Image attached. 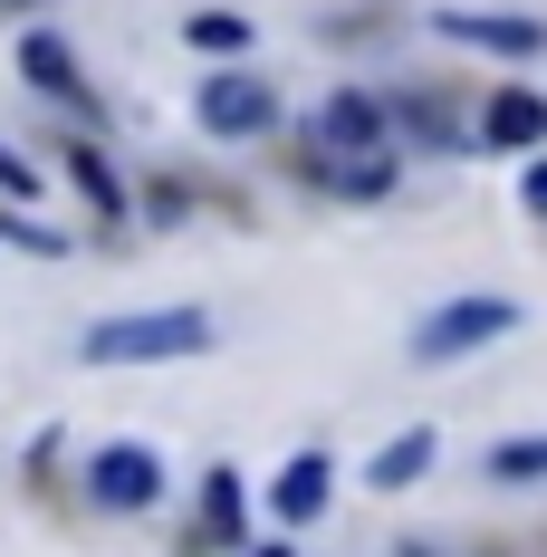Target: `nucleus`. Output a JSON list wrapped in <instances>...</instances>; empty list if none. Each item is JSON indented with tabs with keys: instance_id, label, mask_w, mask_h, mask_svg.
<instances>
[{
	"instance_id": "nucleus-1",
	"label": "nucleus",
	"mask_w": 547,
	"mask_h": 557,
	"mask_svg": "<svg viewBox=\"0 0 547 557\" xmlns=\"http://www.w3.org/2000/svg\"><path fill=\"white\" fill-rule=\"evenodd\" d=\"M221 346L212 308H115L77 327V366H192Z\"/></svg>"
},
{
	"instance_id": "nucleus-2",
	"label": "nucleus",
	"mask_w": 547,
	"mask_h": 557,
	"mask_svg": "<svg viewBox=\"0 0 547 557\" xmlns=\"http://www.w3.org/2000/svg\"><path fill=\"white\" fill-rule=\"evenodd\" d=\"M519 327H529V308L509 288H461V298H442L433 318L413 327V366H461V356H481V346H499Z\"/></svg>"
},
{
	"instance_id": "nucleus-3",
	"label": "nucleus",
	"mask_w": 547,
	"mask_h": 557,
	"mask_svg": "<svg viewBox=\"0 0 547 557\" xmlns=\"http://www.w3.org/2000/svg\"><path fill=\"white\" fill-rule=\"evenodd\" d=\"M192 125L221 135V145H250V135L278 125V87L260 77V67H212V77L192 87Z\"/></svg>"
},
{
	"instance_id": "nucleus-4",
	"label": "nucleus",
	"mask_w": 547,
	"mask_h": 557,
	"mask_svg": "<svg viewBox=\"0 0 547 557\" xmlns=\"http://www.w3.org/2000/svg\"><path fill=\"white\" fill-rule=\"evenodd\" d=\"M308 135H318V154H394L403 145L394 97H375V87H327L318 115H308Z\"/></svg>"
},
{
	"instance_id": "nucleus-5",
	"label": "nucleus",
	"mask_w": 547,
	"mask_h": 557,
	"mask_svg": "<svg viewBox=\"0 0 547 557\" xmlns=\"http://www.w3.org/2000/svg\"><path fill=\"white\" fill-rule=\"evenodd\" d=\"M87 500L115 509V519L154 509V500H164V451H154V443H107L97 461H87Z\"/></svg>"
},
{
	"instance_id": "nucleus-6",
	"label": "nucleus",
	"mask_w": 547,
	"mask_h": 557,
	"mask_svg": "<svg viewBox=\"0 0 547 557\" xmlns=\"http://www.w3.org/2000/svg\"><path fill=\"white\" fill-rule=\"evenodd\" d=\"M433 39L481 58H547V20H519V10H433Z\"/></svg>"
},
{
	"instance_id": "nucleus-7",
	"label": "nucleus",
	"mask_w": 547,
	"mask_h": 557,
	"mask_svg": "<svg viewBox=\"0 0 547 557\" xmlns=\"http://www.w3.org/2000/svg\"><path fill=\"white\" fill-rule=\"evenodd\" d=\"M327 500H336V451H288L278 461V481H270V519L278 529H318L327 519Z\"/></svg>"
},
{
	"instance_id": "nucleus-8",
	"label": "nucleus",
	"mask_w": 547,
	"mask_h": 557,
	"mask_svg": "<svg viewBox=\"0 0 547 557\" xmlns=\"http://www.w3.org/2000/svg\"><path fill=\"white\" fill-rule=\"evenodd\" d=\"M20 77H29L39 97H67L77 115H97V97H87V67H77V49H67L58 29H29V39H20Z\"/></svg>"
},
{
	"instance_id": "nucleus-9",
	"label": "nucleus",
	"mask_w": 547,
	"mask_h": 557,
	"mask_svg": "<svg viewBox=\"0 0 547 557\" xmlns=\"http://www.w3.org/2000/svg\"><path fill=\"white\" fill-rule=\"evenodd\" d=\"M481 145L490 154H538L547 145V97L538 87H499L490 107H481Z\"/></svg>"
},
{
	"instance_id": "nucleus-10",
	"label": "nucleus",
	"mask_w": 547,
	"mask_h": 557,
	"mask_svg": "<svg viewBox=\"0 0 547 557\" xmlns=\"http://www.w3.org/2000/svg\"><path fill=\"white\" fill-rule=\"evenodd\" d=\"M433 451H442V433H433V423H403L394 443H375V461H365V481H375V491H413V481L433 471Z\"/></svg>"
},
{
	"instance_id": "nucleus-11",
	"label": "nucleus",
	"mask_w": 547,
	"mask_h": 557,
	"mask_svg": "<svg viewBox=\"0 0 547 557\" xmlns=\"http://www.w3.org/2000/svg\"><path fill=\"white\" fill-rule=\"evenodd\" d=\"M394 125H403L423 154H461V115L442 107L433 87H403V97H394Z\"/></svg>"
},
{
	"instance_id": "nucleus-12",
	"label": "nucleus",
	"mask_w": 547,
	"mask_h": 557,
	"mask_svg": "<svg viewBox=\"0 0 547 557\" xmlns=\"http://www.w3.org/2000/svg\"><path fill=\"white\" fill-rule=\"evenodd\" d=\"M240 529H250V491H240V471H231V461H212V471H202V539L240 548Z\"/></svg>"
},
{
	"instance_id": "nucleus-13",
	"label": "nucleus",
	"mask_w": 547,
	"mask_h": 557,
	"mask_svg": "<svg viewBox=\"0 0 547 557\" xmlns=\"http://www.w3.org/2000/svg\"><path fill=\"white\" fill-rule=\"evenodd\" d=\"M67 183L87 193V212H97V222H125V183L107 173V154H97V145H67Z\"/></svg>"
},
{
	"instance_id": "nucleus-14",
	"label": "nucleus",
	"mask_w": 547,
	"mask_h": 557,
	"mask_svg": "<svg viewBox=\"0 0 547 557\" xmlns=\"http://www.w3.org/2000/svg\"><path fill=\"white\" fill-rule=\"evenodd\" d=\"M490 481H499V491L547 481V433H499V443H490Z\"/></svg>"
},
{
	"instance_id": "nucleus-15",
	"label": "nucleus",
	"mask_w": 547,
	"mask_h": 557,
	"mask_svg": "<svg viewBox=\"0 0 547 557\" xmlns=\"http://www.w3.org/2000/svg\"><path fill=\"white\" fill-rule=\"evenodd\" d=\"M183 39H192V49H212V58H240V49H250V20H240V10H192V20H183Z\"/></svg>"
},
{
	"instance_id": "nucleus-16",
	"label": "nucleus",
	"mask_w": 547,
	"mask_h": 557,
	"mask_svg": "<svg viewBox=\"0 0 547 557\" xmlns=\"http://www.w3.org/2000/svg\"><path fill=\"white\" fill-rule=\"evenodd\" d=\"M10 240H20V250H39V260H58V250H67V231H49V222H29V212H10Z\"/></svg>"
},
{
	"instance_id": "nucleus-17",
	"label": "nucleus",
	"mask_w": 547,
	"mask_h": 557,
	"mask_svg": "<svg viewBox=\"0 0 547 557\" xmlns=\"http://www.w3.org/2000/svg\"><path fill=\"white\" fill-rule=\"evenodd\" d=\"M0 193H10V202H39V173L20 164V154H10V145H0Z\"/></svg>"
},
{
	"instance_id": "nucleus-18",
	"label": "nucleus",
	"mask_w": 547,
	"mask_h": 557,
	"mask_svg": "<svg viewBox=\"0 0 547 557\" xmlns=\"http://www.w3.org/2000/svg\"><path fill=\"white\" fill-rule=\"evenodd\" d=\"M519 202L547 222V154H529V173H519Z\"/></svg>"
},
{
	"instance_id": "nucleus-19",
	"label": "nucleus",
	"mask_w": 547,
	"mask_h": 557,
	"mask_svg": "<svg viewBox=\"0 0 547 557\" xmlns=\"http://www.w3.org/2000/svg\"><path fill=\"white\" fill-rule=\"evenodd\" d=\"M260 557H298V548H288V539H270V548H260Z\"/></svg>"
},
{
	"instance_id": "nucleus-20",
	"label": "nucleus",
	"mask_w": 547,
	"mask_h": 557,
	"mask_svg": "<svg viewBox=\"0 0 547 557\" xmlns=\"http://www.w3.org/2000/svg\"><path fill=\"white\" fill-rule=\"evenodd\" d=\"M403 557H433V548H423V539H403Z\"/></svg>"
},
{
	"instance_id": "nucleus-21",
	"label": "nucleus",
	"mask_w": 547,
	"mask_h": 557,
	"mask_svg": "<svg viewBox=\"0 0 547 557\" xmlns=\"http://www.w3.org/2000/svg\"><path fill=\"white\" fill-rule=\"evenodd\" d=\"M0 10H39V0H0Z\"/></svg>"
}]
</instances>
